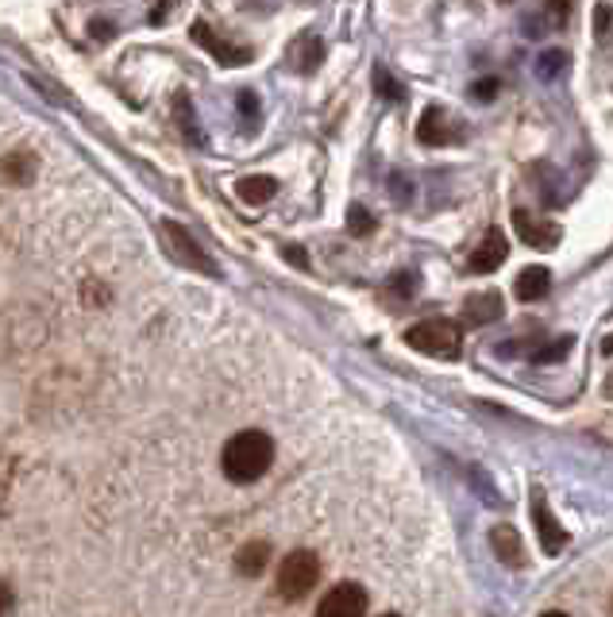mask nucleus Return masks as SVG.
Wrapping results in <instances>:
<instances>
[{
    "label": "nucleus",
    "instance_id": "1",
    "mask_svg": "<svg viewBox=\"0 0 613 617\" xmlns=\"http://www.w3.org/2000/svg\"><path fill=\"white\" fill-rule=\"evenodd\" d=\"M274 464V440L258 428H247V433H235L232 440L224 444V456H220V467L232 482H255L258 475H266V467Z\"/></svg>",
    "mask_w": 613,
    "mask_h": 617
},
{
    "label": "nucleus",
    "instance_id": "2",
    "mask_svg": "<svg viewBox=\"0 0 613 617\" xmlns=\"http://www.w3.org/2000/svg\"><path fill=\"white\" fill-rule=\"evenodd\" d=\"M405 343L413 351H421V355H432V359H455L463 348V332L455 320H444V317H432V320H421V325H413L405 332Z\"/></svg>",
    "mask_w": 613,
    "mask_h": 617
},
{
    "label": "nucleus",
    "instance_id": "3",
    "mask_svg": "<svg viewBox=\"0 0 613 617\" xmlns=\"http://www.w3.org/2000/svg\"><path fill=\"white\" fill-rule=\"evenodd\" d=\"M274 579H278V595L282 598H289V603L305 598L320 583V560H317V552H309V549L289 552V556L282 560V567H278V575H274Z\"/></svg>",
    "mask_w": 613,
    "mask_h": 617
},
{
    "label": "nucleus",
    "instance_id": "4",
    "mask_svg": "<svg viewBox=\"0 0 613 617\" xmlns=\"http://www.w3.org/2000/svg\"><path fill=\"white\" fill-rule=\"evenodd\" d=\"M162 240H167L170 255H175L178 263H186L190 270H204V275H216V267H212V259L204 255V247L190 236V232L182 228V224L162 221Z\"/></svg>",
    "mask_w": 613,
    "mask_h": 617
},
{
    "label": "nucleus",
    "instance_id": "5",
    "mask_svg": "<svg viewBox=\"0 0 613 617\" xmlns=\"http://www.w3.org/2000/svg\"><path fill=\"white\" fill-rule=\"evenodd\" d=\"M317 617H367V591L359 583H340L320 598Z\"/></svg>",
    "mask_w": 613,
    "mask_h": 617
},
{
    "label": "nucleus",
    "instance_id": "6",
    "mask_svg": "<svg viewBox=\"0 0 613 617\" xmlns=\"http://www.w3.org/2000/svg\"><path fill=\"white\" fill-rule=\"evenodd\" d=\"M514 228L517 236H521V244L537 247V252H548V247L560 244V224L556 221H545V216H532L529 209H514Z\"/></svg>",
    "mask_w": 613,
    "mask_h": 617
},
{
    "label": "nucleus",
    "instance_id": "7",
    "mask_svg": "<svg viewBox=\"0 0 613 617\" xmlns=\"http://www.w3.org/2000/svg\"><path fill=\"white\" fill-rule=\"evenodd\" d=\"M416 139H421L424 147H447L459 139V128L447 120V108L429 105L421 113V120H416Z\"/></svg>",
    "mask_w": 613,
    "mask_h": 617
},
{
    "label": "nucleus",
    "instance_id": "8",
    "mask_svg": "<svg viewBox=\"0 0 613 617\" xmlns=\"http://www.w3.org/2000/svg\"><path fill=\"white\" fill-rule=\"evenodd\" d=\"M506 255H509V240L501 236L498 228H486L483 240H478V247L471 252L467 267L475 270V275H490V270H498L501 263H506Z\"/></svg>",
    "mask_w": 613,
    "mask_h": 617
},
{
    "label": "nucleus",
    "instance_id": "9",
    "mask_svg": "<svg viewBox=\"0 0 613 617\" xmlns=\"http://www.w3.org/2000/svg\"><path fill=\"white\" fill-rule=\"evenodd\" d=\"M548 290H552V270L540 267V263L525 267L521 275H517V283H514V294L521 301H540V298H548Z\"/></svg>",
    "mask_w": 613,
    "mask_h": 617
},
{
    "label": "nucleus",
    "instance_id": "10",
    "mask_svg": "<svg viewBox=\"0 0 613 617\" xmlns=\"http://www.w3.org/2000/svg\"><path fill=\"white\" fill-rule=\"evenodd\" d=\"M532 518H537V529H540V544H545L548 556H556V552H563V544H568V536H563V529L552 521V513H548L545 498H532Z\"/></svg>",
    "mask_w": 613,
    "mask_h": 617
},
{
    "label": "nucleus",
    "instance_id": "11",
    "mask_svg": "<svg viewBox=\"0 0 613 617\" xmlns=\"http://www.w3.org/2000/svg\"><path fill=\"white\" fill-rule=\"evenodd\" d=\"M490 544H494V552H498L501 564H509V567H521V564H525L521 536H517V529L498 525V529H494V533H490Z\"/></svg>",
    "mask_w": 613,
    "mask_h": 617
},
{
    "label": "nucleus",
    "instance_id": "12",
    "mask_svg": "<svg viewBox=\"0 0 613 617\" xmlns=\"http://www.w3.org/2000/svg\"><path fill=\"white\" fill-rule=\"evenodd\" d=\"M235 193H240V201H247V205H266V201L278 193V182L266 174H247L235 182Z\"/></svg>",
    "mask_w": 613,
    "mask_h": 617
},
{
    "label": "nucleus",
    "instance_id": "13",
    "mask_svg": "<svg viewBox=\"0 0 613 617\" xmlns=\"http://www.w3.org/2000/svg\"><path fill=\"white\" fill-rule=\"evenodd\" d=\"M266 564H271V544L266 541H251L243 544V552L235 556V572L247 575V579H255V575L266 572Z\"/></svg>",
    "mask_w": 613,
    "mask_h": 617
},
{
    "label": "nucleus",
    "instance_id": "14",
    "mask_svg": "<svg viewBox=\"0 0 613 617\" xmlns=\"http://www.w3.org/2000/svg\"><path fill=\"white\" fill-rule=\"evenodd\" d=\"M193 43L204 46V51H212L220 62H247V58H251V51H235V46H224V43H220V39L212 35V31L204 28V23H193Z\"/></svg>",
    "mask_w": 613,
    "mask_h": 617
},
{
    "label": "nucleus",
    "instance_id": "15",
    "mask_svg": "<svg viewBox=\"0 0 613 617\" xmlns=\"http://www.w3.org/2000/svg\"><path fill=\"white\" fill-rule=\"evenodd\" d=\"M289 58L297 62V70H302V74H313V70L320 66V58H325V43H320L317 35L297 39L294 51H289Z\"/></svg>",
    "mask_w": 613,
    "mask_h": 617
},
{
    "label": "nucleus",
    "instance_id": "16",
    "mask_svg": "<svg viewBox=\"0 0 613 617\" xmlns=\"http://www.w3.org/2000/svg\"><path fill=\"white\" fill-rule=\"evenodd\" d=\"M568 66H571V54L563 51V46H548L537 58V77L540 82H556V77L568 74Z\"/></svg>",
    "mask_w": 613,
    "mask_h": 617
},
{
    "label": "nucleus",
    "instance_id": "17",
    "mask_svg": "<svg viewBox=\"0 0 613 617\" xmlns=\"http://www.w3.org/2000/svg\"><path fill=\"white\" fill-rule=\"evenodd\" d=\"M467 312L475 325H486V320H498L501 317V294H475V298H467Z\"/></svg>",
    "mask_w": 613,
    "mask_h": 617
},
{
    "label": "nucleus",
    "instance_id": "18",
    "mask_svg": "<svg viewBox=\"0 0 613 617\" xmlns=\"http://www.w3.org/2000/svg\"><path fill=\"white\" fill-rule=\"evenodd\" d=\"M374 89H379V97L390 100V105H402L405 100V89L394 82V77H390L387 66H374Z\"/></svg>",
    "mask_w": 613,
    "mask_h": 617
},
{
    "label": "nucleus",
    "instance_id": "19",
    "mask_svg": "<svg viewBox=\"0 0 613 617\" xmlns=\"http://www.w3.org/2000/svg\"><path fill=\"white\" fill-rule=\"evenodd\" d=\"M540 8H545V15H548L552 28H563V23L571 20V12L579 8V0H540Z\"/></svg>",
    "mask_w": 613,
    "mask_h": 617
},
{
    "label": "nucleus",
    "instance_id": "20",
    "mask_svg": "<svg viewBox=\"0 0 613 617\" xmlns=\"http://www.w3.org/2000/svg\"><path fill=\"white\" fill-rule=\"evenodd\" d=\"M348 232H351V236H371V232H374V216L367 213L363 205H351L348 209Z\"/></svg>",
    "mask_w": 613,
    "mask_h": 617
},
{
    "label": "nucleus",
    "instance_id": "21",
    "mask_svg": "<svg viewBox=\"0 0 613 617\" xmlns=\"http://www.w3.org/2000/svg\"><path fill=\"white\" fill-rule=\"evenodd\" d=\"M610 35H613V8L599 4L594 8V39H599V43H610Z\"/></svg>",
    "mask_w": 613,
    "mask_h": 617
},
{
    "label": "nucleus",
    "instance_id": "22",
    "mask_svg": "<svg viewBox=\"0 0 613 617\" xmlns=\"http://www.w3.org/2000/svg\"><path fill=\"white\" fill-rule=\"evenodd\" d=\"M498 89H501V85H498V77H483V82H475V85H471V97H475L478 105H486V100H494V97H498Z\"/></svg>",
    "mask_w": 613,
    "mask_h": 617
},
{
    "label": "nucleus",
    "instance_id": "23",
    "mask_svg": "<svg viewBox=\"0 0 613 617\" xmlns=\"http://www.w3.org/2000/svg\"><path fill=\"white\" fill-rule=\"evenodd\" d=\"M568 348H571V336H563L560 343H548V348L537 351L532 359H537V363H552V359H563V355H568Z\"/></svg>",
    "mask_w": 613,
    "mask_h": 617
},
{
    "label": "nucleus",
    "instance_id": "24",
    "mask_svg": "<svg viewBox=\"0 0 613 617\" xmlns=\"http://www.w3.org/2000/svg\"><path fill=\"white\" fill-rule=\"evenodd\" d=\"M12 606H15V595H12V587H8V583L0 579V617H8V614H12Z\"/></svg>",
    "mask_w": 613,
    "mask_h": 617
},
{
    "label": "nucleus",
    "instance_id": "25",
    "mask_svg": "<svg viewBox=\"0 0 613 617\" xmlns=\"http://www.w3.org/2000/svg\"><path fill=\"white\" fill-rule=\"evenodd\" d=\"M540 617H568V614H560V610H552V614H540Z\"/></svg>",
    "mask_w": 613,
    "mask_h": 617
},
{
    "label": "nucleus",
    "instance_id": "26",
    "mask_svg": "<svg viewBox=\"0 0 613 617\" xmlns=\"http://www.w3.org/2000/svg\"><path fill=\"white\" fill-rule=\"evenodd\" d=\"M606 351H613V336H610V340H606Z\"/></svg>",
    "mask_w": 613,
    "mask_h": 617
},
{
    "label": "nucleus",
    "instance_id": "27",
    "mask_svg": "<svg viewBox=\"0 0 613 617\" xmlns=\"http://www.w3.org/2000/svg\"><path fill=\"white\" fill-rule=\"evenodd\" d=\"M382 617H398V614H382Z\"/></svg>",
    "mask_w": 613,
    "mask_h": 617
},
{
    "label": "nucleus",
    "instance_id": "28",
    "mask_svg": "<svg viewBox=\"0 0 613 617\" xmlns=\"http://www.w3.org/2000/svg\"><path fill=\"white\" fill-rule=\"evenodd\" d=\"M501 4H509V0H501Z\"/></svg>",
    "mask_w": 613,
    "mask_h": 617
}]
</instances>
